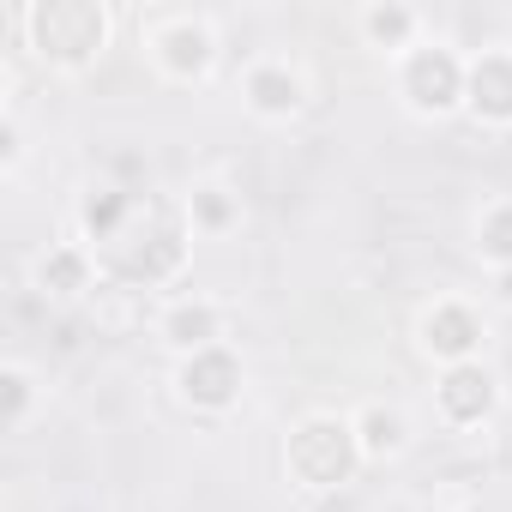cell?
Returning <instances> with one entry per match:
<instances>
[{"instance_id":"cell-16","label":"cell","mask_w":512,"mask_h":512,"mask_svg":"<svg viewBox=\"0 0 512 512\" xmlns=\"http://www.w3.org/2000/svg\"><path fill=\"white\" fill-rule=\"evenodd\" d=\"M482 253H488L500 272H512V205H494L482 217Z\"/></svg>"},{"instance_id":"cell-17","label":"cell","mask_w":512,"mask_h":512,"mask_svg":"<svg viewBox=\"0 0 512 512\" xmlns=\"http://www.w3.org/2000/svg\"><path fill=\"white\" fill-rule=\"evenodd\" d=\"M235 217V205L223 199V187H199L193 193V223H205V229H223Z\"/></svg>"},{"instance_id":"cell-18","label":"cell","mask_w":512,"mask_h":512,"mask_svg":"<svg viewBox=\"0 0 512 512\" xmlns=\"http://www.w3.org/2000/svg\"><path fill=\"white\" fill-rule=\"evenodd\" d=\"M0 392H7V410H0V416H7V428L25 416V404H31V374L25 368H7V374H0Z\"/></svg>"},{"instance_id":"cell-4","label":"cell","mask_w":512,"mask_h":512,"mask_svg":"<svg viewBox=\"0 0 512 512\" xmlns=\"http://www.w3.org/2000/svg\"><path fill=\"white\" fill-rule=\"evenodd\" d=\"M151 55H157V67H163L169 79H199V73L217 61V37H211L205 19L175 13V19H163V25L151 31Z\"/></svg>"},{"instance_id":"cell-8","label":"cell","mask_w":512,"mask_h":512,"mask_svg":"<svg viewBox=\"0 0 512 512\" xmlns=\"http://www.w3.org/2000/svg\"><path fill=\"white\" fill-rule=\"evenodd\" d=\"M464 103H470L482 121H494V127L512 121V49H488L482 61H470Z\"/></svg>"},{"instance_id":"cell-9","label":"cell","mask_w":512,"mask_h":512,"mask_svg":"<svg viewBox=\"0 0 512 512\" xmlns=\"http://www.w3.org/2000/svg\"><path fill=\"white\" fill-rule=\"evenodd\" d=\"M217 332H223V314H217V302H205V296H187V302H175V308L163 314V338H169L181 356L211 350Z\"/></svg>"},{"instance_id":"cell-3","label":"cell","mask_w":512,"mask_h":512,"mask_svg":"<svg viewBox=\"0 0 512 512\" xmlns=\"http://www.w3.org/2000/svg\"><path fill=\"white\" fill-rule=\"evenodd\" d=\"M464 85H470V67L452 55V49H410L404 55V97L416 115H446L464 103Z\"/></svg>"},{"instance_id":"cell-14","label":"cell","mask_w":512,"mask_h":512,"mask_svg":"<svg viewBox=\"0 0 512 512\" xmlns=\"http://www.w3.org/2000/svg\"><path fill=\"white\" fill-rule=\"evenodd\" d=\"M127 205H133V193H121V187H103V193H91V199H85V229H91L97 241H109V235L121 229Z\"/></svg>"},{"instance_id":"cell-15","label":"cell","mask_w":512,"mask_h":512,"mask_svg":"<svg viewBox=\"0 0 512 512\" xmlns=\"http://www.w3.org/2000/svg\"><path fill=\"white\" fill-rule=\"evenodd\" d=\"M362 31H368L374 43L398 49V43H410V31H416V13H404V7H374V13H362Z\"/></svg>"},{"instance_id":"cell-13","label":"cell","mask_w":512,"mask_h":512,"mask_svg":"<svg viewBox=\"0 0 512 512\" xmlns=\"http://www.w3.org/2000/svg\"><path fill=\"white\" fill-rule=\"evenodd\" d=\"M37 284H43L49 296H79V290L91 284V266H85V253H79V247H55L49 260L37 266Z\"/></svg>"},{"instance_id":"cell-12","label":"cell","mask_w":512,"mask_h":512,"mask_svg":"<svg viewBox=\"0 0 512 512\" xmlns=\"http://www.w3.org/2000/svg\"><path fill=\"white\" fill-rule=\"evenodd\" d=\"M356 440H362V458H392V452H404L410 422H404V410L368 404V410H362V422H356Z\"/></svg>"},{"instance_id":"cell-2","label":"cell","mask_w":512,"mask_h":512,"mask_svg":"<svg viewBox=\"0 0 512 512\" xmlns=\"http://www.w3.org/2000/svg\"><path fill=\"white\" fill-rule=\"evenodd\" d=\"M25 25H31L37 55L55 61V67H85L109 43V13L91 7V0H49V7L25 13Z\"/></svg>"},{"instance_id":"cell-1","label":"cell","mask_w":512,"mask_h":512,"mask_svg":"<svg viewBox=\"0 0 512 512\" xmlns=\"http://www.w3.org/2000/svg\"><path fill=\"white\" fill-rule=\"evenodd\" d=\"M284 464H290V476H296L302 488H314V494H338V488L356 476V464H362L356 422H344V416H308V422L290 434Z\"/></svg>"},{"instance_id":"cell-10","label":"cell","mask_w":512,"mask_h":512,"mask_svg":"<svg viewBox=\"0 0 512 512\" xmlns=\"http://www.w3.org/2000/svg\"><path fill=\"white\" fill-rule=\"evenodd\" d=\"M181 229H157V235H145V247H133V253H121V278L127 284H157V278H169L175 266H181Z\"/></svg>"},{"instance_id":"cell-5","label":"cell","mask_w":512,"mask_h":512,"mask_svg":"<svg viewBox=\"0 0 512 512\" xmlns=\"http://www.w3.org/2000/svg\"><path fill=\"white\" fill-rule=\"evenodd\" d=\"M175 386H181V398H187V404H199V410H229V404H235V392H241V362H235L223 344L193 350V356H181Z\"/></svg>"},{"instance_id":"cell-19","label":"cell","mask_w":512,"mask_h":512,"mask_svg":"<svg viewBox=\"0 0 512 512\" xmlns=\"http://www.w3.org/2000/svg\"><path fill=\"white\" fill-rule=\"evenodd\" d=\"M494 296H500V302H512V272H494Z\"/></svg>"},{"instance_id":"cell-11","label":"cell","mask_w":512,"mask_h":512,"mask_svg":"<svg viewBox=\"0 0 512 512\" xmlns=\"http://www.w3.org/2000/svg\"><path fill=\"white\" fill-rule=\"evenodd\" d=\"M247 103L260 109V115H296L302 109V79L290 73V67H278V61H266V67H253L247 73Z\"/></svg>"},{"instance_id":"cell-6","label":"cell","mask_w":512,"mask_h":512,"mask_svg":"<svg viewBox=\"0 0 512 512\" xmlns=\"http://www.w3.org/2000/svg\"><path fill=\"white\" fill-rule=\"evenodd\" d=\"M422 344L452 368V362H476V344H482V320L464 308V302H434L422 314Z\"/></svg>"},{"instance_id":"cell-7","label":"cell","mask_w":512,"mask_h":512,"mask_svg":"<svg viewBox=\"0 0 512 512\" xmlns=\"http://www.w3.org/2000/svg\"><path fill=\"white\" fill-rule=\"evenodd\" d=\"M440 416L446 422H458V428H470V422H482L488 410H494V374L482 368V362H452L446 374H440Z\"/></svg>"}]
</instances>
